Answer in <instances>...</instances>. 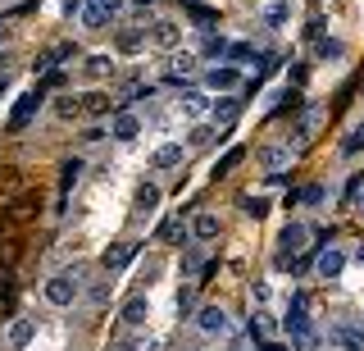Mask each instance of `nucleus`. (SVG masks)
<instances>
[{
    "instance_id": "nucleus-1",
    "label": "nucleus",
    "mask_w": 364,
    "mask_h": 351,
    "mask_svg": "<svg viewBox=\"0 0 364 351\" xmlns=\"http://www.w3.org/2000/svg\"><path fill=\"white\" fill-rule=\"evenodd\" d=\"M305 242H310V229H305V224H287V229L278 233V246H282V251H278V269H287V260H291V256L310 251Z\"/></svg>"
},
{
    "instance_id": "nucleus-2",
    "label": "nucleus",
    "mask_w": 364,
    "mask_h": 351,
    "mask_svg": "<svg viewBox=\"0 0 364 351\" xmlns=\"http://www.w3.org/2000/svg\"><path fill=\"white\" fill-rule=\"evenodd\" d=\"M200 83H205V92H228L232 96V87H242V69H237V64H210V69L200 73Z\"/></svg>"
},
{
    "instance_id": "nucleus-3",
    "label": "nucleus",
    "mask_w": 364,
    "mask_h": 351,
    "mask_svg": "<svg viewBox=\"0 0 364 351\" xmlns=\"http://www.w3.org/2000/svg\"><path fill=\"white\" fill-rule=\"evenodd\" d=\"M346 251H341V246H323V251L314 256V274L323 278V283H337L341 274H346Z\"/></svg>"
},
{
    "instance_id": "nucleus-4",
    "label": "nucleus",
    "mask_w": 364,
    "mask_h": 351,
    "mask_svg": "<svg viewBox=\"0 0 364 351\" xmlns=\"http://www.w3.org/2000/svg\"><path fill=\"white\" fill-rule=\"evenodd\" d=\"M41 297L50 301L55 310H64V305H73V301H77V278H73V274H55V278L41 288Z\"/></svg>"
},
{
    "instance_id": "nucleus-5",
    "label": "nucleus",
    "mask_w": 364,
    "mask_h": 351,
    "mask_svg": "<svg viewBox=\"0 0 364 351\" xmlns=\"http://www.w3.org/2000/svg\"><path fill=\"white\" fill-rule=\"evenodd\" d=\"M196 328L205 337H228V333H232V320H228L223 305H200V310H196Z\"/></svg>"
},
{
    "instance_id": "nucleus-6",
    "label": "nucleus",
    "mask_w": 364,
    "mask_h": 351,
    "mask_svg": "<svg viewBox=\"0 0 364 351\" xmlns=\"http://www.w3.org/2000/svg\"><path fill=\"white\" fill-rule=\"evenodd\" d=\"M109 137L114 142L141 137V115H136V110H114V115H109Z\"/></svg>"
},
{
    "instance_id": "nucleus-7",
    "label": "nucleus",
    "mask_w": 364,
    "mask_h": 351,
    "mask_svg": "<svg viewBox=\"0 0 364 351\" xmlns=\"http://www.w3.org/2000/svg\"><path fill=\"white\" fill-rule=\"evenodd\" d=\"M200 73V60L191 51H173V60H168V73H164V83H191V78Z\"/></svg>"
},
{
    "instance_id": "nucleus-8",
    "label": "nucleus",
    "mask_w": 364,
    "mask_h": 351,
    "mask_svg": "<svg viewBox=\"0 0 364 351\" xmlns=\"http://www.w3.org/2000/svg\"><path fill=\"white\" fill-rule=\"evenodd\" d=\"M9 351H28L37 342V320H28V315H18V320H9V333H5Z\"/></svg>"
},
{
    "instance_id": "nucleus-9",
    "label": "nucleus",
    "mask_w": 364,
    "mask_h": 351,
    "mask_svg": "<svg viewBox=\"0 0 364 351\" xmlns=\"http://www.w3.org/2000/svg\"><path fill=\"white\" fill-rule=\"evenodd\" d=\"M41 110V87L37 92H28V96H18V105H14V115H9V132H23L32 123V115Z\"/></svg>"
},
{
    "instance_id": "nucleus-10",
    "label": "nucleus",
    "mask_w": 364,
    "mask_h": 351,
    "mask_svg": "<svg viewBox=\"0 0 364 351\" xmlns=\"http://www.w3.org/2000/svg\"><path fill=\"white\" fill-rule=\"evenodd\" d=\"M178 110H182V119H205L214 110V100L200 92V87H187V92H182V100H178Z\"/></svg>"
},
{
    "instance_id": "nucleus-11",
    "label": "nucleus",
    "mask_w": 364,
    "mask_h": 351,
    "mask_svg": "<svg viewBox=\"0 0 364 351\" xmlns=\"http://www.w3.org/2000/svg\"><path fill=\"white\" fill-rule=\"evenodd\" d=\"M151 41H155L159 51H178V41H182V23H178V19H155Z\"/></svg>"
},
{
    "instance_id": "nucleus-12",
    "label": "nucleus",
    "mask_w": 364,
    "mask_h": 351,
    "mask_svg": "<svg viewBox=\"0 0 364 351\" xmlns=\"http://www.w3.org/2000/svg\"><path fill=\"white\" fill-rule=\"evenodd\" d=\"M182 160H187V146H182V142H164V146H155L151 169H182Z\"/></svg>"
},
{
    "instance_id": "nucleus-13",
    "label": "nucleus",
    "mask_w": 364,
    "mask_h": 351,
    "mask_svg": "<svg viewBox=\"0 0 364 351\" xmlns=\"http://www.w3.org/2000/svg\"><path fill=\"white\" fill-rule=\"evenodd\" d=\"M155 206H159V187H155V183H141V187H136V201H132V219H136V224L151 219Z\"/></svg>"
},
{
    "instance_id": "nucleus-14",
    "label": "nucleus",
    "mask_w": 364,
    "mask_h": 351,
    "mask_svg": "<svg viewBox=\"0 0 364 351\" xmlns=\"http://www.w3.org/2000/svg\"><path fill=\"white\" fill-rule=\"evenodd\" d=\"M132 256H136V242H114V246H105L100 265H105V274H114V269H123Z\"/></svg>"
},
{
    "instance_id": "nucleus-15",
    "label": "nucleus",
    "mask_w": 364,
    "mask_h": 351,
    "mask_svg": "<svg viewBox=\"0 0 364 351\" xmlns=\"http://www.w3.org/2000/svg\"><path fill=\"white\" fill-rule=\"evenodd\" d=\"M242 105H246L242 96H223V100H214V110H210V123H214V128H223V123H232L237 115H242Z\"/></svg>"
},
{
    "instance_id": "nucleus-16",
    "label": "nucleus",
    "mask_w": 364,
    "mask_h": 351,
    "mask_svg": "<svg viewBox=\"0 0 364 351\" xmlns=\"http://www.w3.org/2000/svg\"><path fill=\"white\" fill-rule=\"evenodd\" d=\"M191 237H196V242H214V237H219V214H214V210H196V219H191Z\"/></svg>"
},
{
    "instance_id": "nucleus-17",
    "label": "nucleus",
    "mask_w": 364,
    "mask_h": 351,
    "mask_svg": "<svg viewBox=\"0 0 364 351\" xmlns=\"http://www.w3.org/2000/svg\"><path fill=\"white\" fill-rule=\"evenodd\" d=\"M119 320H123V328H146V320H151V301H146V297H132L128 305H123Z\"/></svg>"
},
{
    "instance_id": "nucleus-18",
    "label": "nucleus",
    "mask_w": 364,
    "mask_h": 351,
    "mask_svg": "<svg viewBox=\"0 0 364 351\" xmlns=\"http://www.w3.org/2000/svg\"><path fill=\"white\" fill-rule=\"evenodd\" d=\"M259 164H264L269 174H282V169L291 164V151L287 146H264V151H259Z\"/></svg>"
},
{
    "instance_id": "nucleus-19",
    "label": "nucleus",
    "mask_w": 364,
    "mask_h": 351,
    "mask_svg": "<svg viewBox=\"0 0 364 351\" xmlns=\"http://www.w3.org/2000/svg\"><path fill=\"white\" fill-rule=\"evenodd\" d=\"M228 46H232V41H228L223 32H210V37L200 41V60H219V64H223V60H228Z\"/></svg>"
},
{
    "instance_id": "nucleus-20",
    "label": "nucleus",
    "mask_w": 364,
    "mask_h": 351,
    "mask_svg": "<svg viewBox=\"0 0 364 351\" xmlns=\"http://www.w3.org/2000/svg\"><path fill=\"white\" fill-rule=\"evenodd\" d=\"M214 137H219L214 123H196V128L187 132V146H191V151H205V146H214Z\"/></svg>"
},
{
    "instance_id": "nucleus-21",
    "label": "nucleus",
    "mask_w": 364,
    "mask_h": 351,
    "mask_svg": "<svg viewBox=\"0 0 364 351\" xmlns=\"http://www.w3.org/2000/svg\"><path fill=\"white\" fill-rule=\"evenodd\" d=\"M114 110V100L105 96V92H91V96H82V115H91V119H105Z\"/></svg>"
},
{
    "instance_id": "nucleus-22",
    "label": "nucleus",
    "mask_w": 364,
    "mask_h": 351,
    "mask_svg": "<svg viewBox=\"0 0 364 351\" xmlns=\"http://www.w3.org/2000/svg\"><path fill=\"white\" fill-rule=\"evenodd\" d=\"M109 19H114V14H109L105 5H100V0H96V5H87V9H82V28H87V32H100V28L109 23Z\"/></svg>"
},
{
    "instance_id": "nucleus-23",
    "label": "nucleus",
    "mask_w": 364,
    "mask_h": 351,
    "mask_svg": "<svg viewBox=\"0 0 364 351\" xmlns=\"http://www.w3.org/2000/svg\"><path fill=\"white\" fill-rule=\"evenodd\" d=\"M82 73H87V78H109V73H114V55H105V51H100V55H87Z\"/></svg>"
},
{
    "instance_id": "nucleus-24",
    "label": "nucleus",
    "mask_w": 364,
    "mask_h": 351,
    "mask_svg": "<svg viewBox=\"0 0 364 351\" xmlns=\"http://www.w3.org/2000/svg\"><path fill=\"white\" fill-rule=\"evenodd\" d=\"M291 19V0H273V5H264V23L269 28H282Z\"/></svg>"
},
{
    "instance_id": "nucleus-25",
    "label": "nucleus",
    "mask_w": 364,
    "mask_h": 351,
    "mask_svg": "<svg viewBox=\"0 0 364 351\" xmlns=\"http://www.w3.org/2000/svg\"><path fill=\"white\" fill-rule=\"evenodd\" d=\"M200 269H205V246H191V251L182 256V278L191 283V278L200 274Z\"/></svg>"
},
{
    "instance_id": "nucleus-26",
    "label": "nucleus",
    "mask_w": 364,
    "mask_h": 351,
    "mask_svg": "<svg viewBox=\"0 0 364 351\" xmlns=\"http://www.w3.org/2000/svg\"><path fill=\"white\" fill-rule=\"evenodd\" d=\"M77 178H82V160H64V169H60V197H68V187H77Z\"/></svg>"
},
{
    "instance_id": "nucleus-27",
    "label": "nucleus",
    "mask_w": 364,
    "mask_h": 351,
    "mask_svg": "<svg viewBox=\"0 0 364 351\" xmlns=\"http://www.w3.org/2000/svg\"><path fill=\"white\" fill-rule=\"evenodd\" d=\"M141 41H146L141 28H123V32H119V51H123V55H136V51H141Z\"/></svg>"
},
{
    "instance_id": "nucleus-28",
    "label": "nucleus",
    "mask_w": 364,
    "mask_h": 351,
    "mask_svg": "<svg viewBox=\"0 0 364 351\" xmlns=\"http://www.w3.org/2000/svg\"><path fill=\"white\" fill-rule=\"evenodd\" d=\"M246 60H255V46H250V41H232L223 64H246Z\"/></svg>"
},
{
    "instance_id": "nucleus-29",
    "label": "nucleus",
    "mask_w": 364,
    "mask_h": 351,
    "mask_svg": "<svg viewBox=\"0 0 364 351\" xmlns=\"http://www.w3.org/2000/svg\"><path fill=\"white\" fill-rule=\"evenodd\" d=\"M355 151H364V119L346 132V142H341V155H355Z\"/></svg>"
},
{
    "instance_id": "nucleus-30",
    "label": "nucleus",
    "mask_w": 364,
    "mask_h": 351,
    "mask_svg": "<svg viewBox=\"0 0 364 351\" xmlns=\"http://www.w3.org/2000/svg\"><path fill=\"white\" fill-rule=\"evenodd\" d=\"M242 160H246V151H242V146H232V151H228V155H223V160H219V164H214V174H219V178H223V174H232V169H237V164H242Z\"/></svg>"
},
{
    "instance_id": "nucleus-31",
    "label": "nucleus",
    "mask_w": 364,
    "mask_h": 351,
    "mask_svg": "<svg viewBox=\"0 0 364 351\" xmlns=\"http://www.w3.org/2000/svg\"><path fill=\"white\" fill-rule=\"evenodd\" d=\"M159 242H178V237H182V219H178V214H168V219L164 224H159Z\"/></svg>"
},
{
    "instance_id": "nucleus-32",
    "label": "nucleus",
    "mask_w": 364,
    "mask_h": 351,
    "mask_svg": "<svg viewBox=\"0 0 364 351\" xmlns=\"http://www.w3.org/2000/svg\"><path fill=\"white\" fill-rule=\"evenodd\" d=\"M314 55H318V60H341V55H346V46H341V41H328V37H318Z\"/></svg>"
},
{
    "instance_id": "nucleus-33",
    "label": "nucleus",
    "mask_w": 364,
    "mask_h": 351,
    "mask_svg": "<svg viewBox=\"0 0 364 351\" xmlns=\"http://www.w3.org/2000/svg\"><path fill=\"white\" fill-rule=\"evenodd\" d=\"M296 201H301V206H323V201H328V187H323V183H310Z\"/></svg>"
},
{
    "instance_id": "nucleus-34",
    "label": "nucleus",
    "mask_w": 364,
    "mask_h": 351,
    "mask_svg": "<svg viewBox=\"0 0 364 351\" xmlns=\"http://www.w3.org/2000/svg\"><path fill=\"white\" fill-rule=\"evenodd\" d=\"M242 210L250 214V219H259V214H269V201L264 197H242Z\"/></svg>"
},
{
    "instance_id": "nucleus-35",
    "label": "nucleus",
    "mask_w": 364,
    "mask_h": 351,
    "mask_svg": "<svg viewBox=\"0 0 364 351\" xmlns=\"http://www.w3.org/2000/svg\"><path fill=\"white\" fill-rule=\"evenodd\" d=\"M178 310H182V315H191V310H200V305H196V288H191V283H187V288H182V292H178Z\"/></svg>"
},
{
    "instance_id": "nucleus-36",
    "label": "nucleus",
    "mask_w": 364,
    "mask_h": 351,
    "mask_svg": "<svg viewBox=\"0 0 364 351\" xmlns=\"http://www.w3.org/2000/svg\"><path fill=\"white\" fill-rule=\"evenodd\" d=\"M77 110H82V100H73V96H60V105H55V115H60V119H73Z\"/></svg>"
},
{
    "instance_id": "nucleus-37",
    "label": "nucleus",
    "mask_w": 364,
    "mask_h": 351,
    "mask_svg": "<svg viewBox=\"0 0 364 351\" xmlns=\"http://www.w3.org/2000/svg\"><path fill=\"white\" fill-rule=\"evenodd\" d=\"M264 333H269V315H255V320L246 324V337H255V342H259Z\"/></svg>"
},
{
    "instance_id": "nucleus-38",
    "label": "nucleus",
    "mask_w": 364,
    "mask_h": 351,
    "mask_svg": "<svg viewBox=\"0 0 364 351\" xmlns=\"http://www.w3.org/2000/svg\"><path fill=\"white\" fill-rule=\"evenodd\" d=\"M214 19L219 14H214L210 5H191V23H214Z\"/></svg>"
},
{
    "instance_id": "nucleus-39",
    "label": "nucleus",
    "mask_w": 364,
    "mask_h": 351,
    "mask_svg": "<svg viewBox=\"0 0 364 351\" xmlns=\"http://www.w3.org/2000/svg\"><path fill=\"white\" fill-rule=\"evenodd\" d=\"M64 60H73V41H60V46L50 51V64H64Z\"/></svg>"
},
{
    "instance_id": "nucleus-40",
    "label": "nucleus",
    "mask_w": 364,
    "mask_h": 351,
    "mask_svg": "<svg viewBox=\"0 0 364 351\" xmlns=\"http://www.w3.org/2000/svg\"><path fill=\"white\" fill-rule=\"evenodd\" d=\"M314 128H318V105H310V110H305V119H301V132H305V137H310Z\"/></svg>"
},
{
    "instance_id": "nucleus-41",
    "label": "nucleus",
    "mask_w": 364,
    "mask_h": 351,
    "mask_svg": "<svg viewBox=\"0 0 364 351\" xmlns=\"http://www.w3.org/2000/svg\"><path fill=\"white\" fill-rule=\"evenodd\" d=\"M250 297H255V305H269L273 288H269V283H255V288H250Z\"/></svg>"
},
{
    "instance_id": "nucleus-42",
    "label": "nucleus",
    "mask_w": 364,
    "mask_h": 351,
    "mask_svg": "<svg viewBox=\"0 0 364 351\" xmlns=\"http://www.w3.org/2000/svg\"><path fill=\"white\" fill-rule=\"evenodd\" d=\"M114 351H146V347L136 342V337H123V342H114Z\"/></svg>"
},
{
    "instance_id": "nucleus-43",
    "label": "nucleus",
    "mask_w": 364,
    "mask_h": 351,
    "mask_svg": "<svg viewBox=\"0 0 364 351\" xmlns=\"http://www.w3.org/2000/svg\"><path fill=\"white\" fill-rule=\"evenodd\" d=\"M350 206H355V214H360V219H364V187L355 192V197H350Z\"/></svg>"
},
{
    "instance_id": "nucleus-44",
    "label": "nucleus",
    "mask_w": 364,
    "mask_h": 351,
    "mask_svg": "<svg viewBox=\"0 0 364 351\" xmlns=\"http://www.w3.org/2000/svg\"><path fill=\"white\" fill-rule=\"evenodd\" d=\"M100 5H105V9H109V14H119V9H123V5H128V0H100Z\"/></svg>"
},
{
    "instance_id": "nucleus-45",
    "label": "nucleus",
    "mask_w": 364,
    "mask_h": 351,
    "mask_svg": "<svg viewBox=\"0 0 364 351\" xmlns=\"http://www.w3.org/2000/svg\"><path fill=\"white\" fill-rule=\"evenodd\" d=\"M82 5H87V0H64V14H77Z\"/></svg>"
},
{
    "instance_id": "nucleus-46",
    "label": "nucleus",
    "mask_w": 364,
    "mask_h": 351,
    "mask_svg": "<svg viewBox=\"0 0 364 351\" xmlns=\"http://www.w3.org/2000/svg\"><path fill=\"white\" fill-rule=\"evenodd\" d=\"M350 260H355V265L364 269V246H355V256H350Z\"/></svg>"
},
{
    "instance_id": "nucleus-47",
    "label": "nucleus",
    "mask_w": 364,
    "mask_h": 351,
    "mask_svg": "<svg viewBox=\"0 0 364 351\" xmlns=\"http://www.w3.org/2000/svg\"><path fill=\"white\" fill-rule=\"evenodd\" d=\"M9 92V73H0V96H5Z\"/></svg>"
},
{
    "instance_id": "nucleus-48",
    "label": "nucleus",
    "mask_w": 364,
    "mask_h": 351,
    "mask_svg": "<svg viewBox=\"0 0 364 351\" xmlns=\"http://www.w3.org/2000/svg\"><path fill=\"white\" fill-rule=\"evenodd\" d=\"M232 351H246V337H232Z\"/></svg>"
},
{
    "instance_id": "nucleus-49",
    "label": "nucleus",
    "mask_w": 364,
    "mask_h": 351,
    "mask_svg": "<svg viewBox=\"0 0 364 351\" xmlns=\"http://www.w3.org/2000/svg\"><path fill=\"white\" fill-rule=\"evenodd\" d=\"M132 5H136V9H151V5H155V0H132Z\"/></svg>"
},
{
    "instance_id": "nucleus-50",
    "label": "nucleus",
    "mask_w": 364,
    "mask_h": 351,
    "mask_svg": "<svg viewBox=\"0 0 364 351\" xmlns=\"http://www.w3.org/2000/svg\"><path fill=\"white\" fill-rule=\"evenodd\" d=\"M264 351H287V347H282V342H269V347H264Z\"/></svg>"
}]
</instances>
